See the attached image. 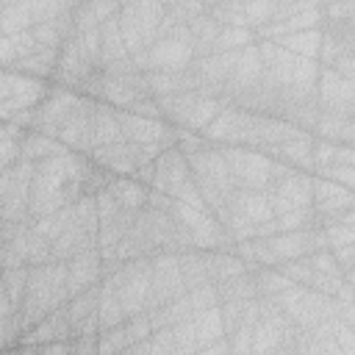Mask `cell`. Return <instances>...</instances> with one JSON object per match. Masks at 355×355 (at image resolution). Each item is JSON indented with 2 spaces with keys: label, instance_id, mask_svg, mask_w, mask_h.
Instances as JSON below:
<instances>
[{
  "label": "cell",
  "instance_id": "6da1fadb",
  "mask_svg": "<svg viewBox=\"0 0 355 355\" xmlns=\"http://www.w3.org/2000/svg\"><path fill=\"white\" fill-rule=\"evenodd\" d=\"M164 14H166V6H161L158 0H125L119 6L116 19H119V33L128 55H136L153 44L155 28Z\"/></svg>",
  "mask_w": 355,
  "mask_h": 355
},
{
  "label": "cell",
  "instance_id": "7a4b0ae2",
  "mask_svg": "<svg viewBox=\"0 0 355 355\" xmlns=\"http://www.w3.org/2000/svg\"><path fill=\"white\" fill-rule=\"evenodd\" d=\"M194 58V47L175 39V36H166V39H158L153 42L147 50L130 55V64L136 72H147V69H164V72H178V69H186Z\"/></svg>",
  "mask_w": 355,
  "mask_h": 355
},
{
  "label": "cell",
  "instance_id": "3957f363",
  "mask_svg": "<svg viewBox=\"0 0 355 355\" xmlns=\"http://www.w3.org/2000/svg\"><path fill=\"white\" fill-rule=\"evenodd\" d=\"M33 166H36V161H28V158H17L8 166V186H6L3 205H0V219H8V222L28 219V197H31Z\"/></svg>",
  "mask_w": 355,
  "mask_h": 355
},
{
  "label": "cell",
  "instance_id": "277c9868",
  "mask_svg": "<svg viewBox=\"0 0 355 355\" xmlns=\"http://www.w3.org/2000/svg\"><path fill=\"white\" fill-rule=\"evenodd\" d=\"M311 172H300V169H288L283 178H275L266 186L269 194V205L277 214L283 211H294V208H305L311 205Z\"/></svg>",
  "mask_w": 355,
  "mask_h": 355
},
{
  "label": "cell",
  "instance_id": "5b68a950",
  "mask_svg": "<svg viewBox=\"0 0 355 355\" xmlns=\"http://www.w3.org/2000/svg\"><path fill=\"white\" fill-rule=\"evenodd\" d=\"M316 105L322 111H352V78L338 75L330 67H319L316 75Z\"/></svg>",
  "mask_w": 355,
  "mask_h": 355
},
{
  "label": "cell",
  "instance_id": "8992f818",
  "mask_svg": "<svg viewBox=\"0 0 355 355\" xmlns=\"http://www.w3.org/2000/svg\"><path fill=\"white\" fill-rule=\"evenodd\" d=\"M92 111H94V100H83L72 108V114L64 119V125L58 128V141L72 150V153H89L92 150Z\"/></svg>",
  "mask_w": 355,
  "mask_h": 355
},
{
  "label": "cell",
  "instance_id": "52a82bcc",
  "mask_svg": "<svg viewBox=\"0 0 355 355\" xmlns=\"http://www.w3.org/2000/svg\"><path fill=\"white\" fill-rule=\"evenodd\" d=\"M103 280V258L97 247H83L67 261V294L75 297L83 288Z\"/></svg>",
  "mask_w": 355,
  "mask_h": 355
},
{
  "label": "cell",
  "instance_id": "ba28073f",
  "mask_svg": "<svg viewBox=\"0 0 355 355\" xmlns=\"http://www.w3.org/2000/svg\"><path fill=\"white\" fill-rule=\"evenodd\" d=\"M114 200L119 202V208H128V211H141L147 205V189L141 180H133V175H116L108 180L105 186Z\"/></svg>",
  "mask_w": 355,
  "mask_h": 355
},
{
  "label": "cell",
  "instance_id": "9c48e42d",
  "mask_svg": "<svg viewBox=\"0 0 355 355\" xmlns=\"http://www.w3.org/2000/svg\"><path fill=\"white\" fill-rule=\"evenodd\" d=\"M97 28H100V67H108L114 61H125L128 58V50H125L122 33H119L116 14L108 17V19H103Z\"/></svg>",
  "mask_w": 355,
  "mask_h": 355
},
{
  "label": "cell",
  "instance_id": "30bf717a",
  "mask_svg": "<svg viewBox=\"0 0 355 355\" xmlns=\"http://www.w3.org/2000/svg\"><path fill=\"white\" fill-rule=\"evenodd\" d=\"M122 0H80L72 11L75 17V31H83V28H97L103 19L114 17L119 11Z\"/></svg>",
  "mask_w": 355,
  "mask_h": 355
},
{
  "label": "cell",
  "instance_id": "8fae6325",
  "mask_svg": "<svg viewBox=\"0 0 355 355\" xmlns=\"http://www.w3.org/2000/svg\"><path fill=\"white\" fill-rule=\"evenodd\" d=\"M283 50L294 53V55H308V58H316L319 53V44H322V25L316 28H305V31H294V33H286L280 39H275Z\"/></svg>",
  "mask_w": 355,
  "mask_h": 355
},
{
  "label": "cell",
  "instance_id": "7c38bea8",
  "mask_svg": "<svg viewBox=\"0 0 355 355\" xmlns=\"http://www.w3.org/2000/svg\"><path fill=\"white\" fill-rule=\"evenodd\" d=\"M25 280H28V269H25V263L0 269V283H3V288H6V297H8V302H11L17 311H19V305H22Z\"/></svg>",
  "mask_w": 355,
  "mask_h": 355
},
{
  "label": "cell",
  "instance_id": "4fadbf2b",
  "mask_svg": "<svg viewBox=\"0 0 355 355\" xmlns=\"http://www.w3.org/2000/svg\"><path fill=\"white\" fill-rule=\"evenodd\" d=\"M255 42V33L252 28H239V25H222L216 42H214V53H222V50H241L247 44Z\"/></svg>",
  "mask_w": 355,
  "mask_h": 355
},
{
  "label": "cell",
  "instance_id": "5bb4252c",
  "mask_svg": "<svg viewBox=\"0 0 355 355\" xmlns=\"http://www.w3.org/2000/svg\"><path fill=\"white\" fill-rule=\"evenodd\" d=\"M241 8H244V22L247 28H258L263 22H272L275 14H277V0H241Z\"/></svg>",
  "mask_w": 355,
  "mask_h": 355
},
{
  "label": "cell",
  "instance_id": "9a60e30c",
  "mask_svg": "<svg viewBox=\"0 0 355 355\" xmlns=\"http://www.w3.org/2000/svg\"><path fill=\"white\" fill-rule=\"evenodd\" d=\"M208 14H211L219 25H239V28H247L241 0H214L211 8H208Z\"/></svg>",
  "mask_w": 355,
  "mask_h": 355
},
{
  "label": "cell",
  "instance_id": "2e32d148",
  "mask_svg": "<svg viewBox=\"0 0 355 355\" xmlns=\"http://www.w3.org/2000/svg\"><path fill=\"white\" fill-rule=\"evenodd\" d=\"M8 39H11V44H14L17 58H28V55H33V53L39 50V44H36V39H33L31 28L17 31V33H8Z\"/></svg>",
  "mask_w": 355,
  "mask_h": 355
},
{
  "label": "cell",
  "instance_id": "e0dca14e",
  "mask_svg": "<svg viewBox=\"0 0 355 355\" xmlns=\"http://www.w3.org/2000/svg\"><path fill=\"white\" fill-rule=\"evenodd\" d=\"M11 97V69H0V100Z\"/></svg>",
  "mask_w": 355,
  "mask_h": 355
},
{
  "label": "cell",
  "instance_id": "ac0fdd59",
  "mask_svg": "<svg viewBox=\"0 0 355 355\" xmlns=\"http://www.w3.org/2000/svg\"><path fill=\"white\" fill-rule=\"evenodd\" d=\"M158 3H161V6H166V8H169V6H175V3H178V0H158Z\"/></svg>",
  "mask_w": 355,
  "mask_h": 355
}]
</instances>
